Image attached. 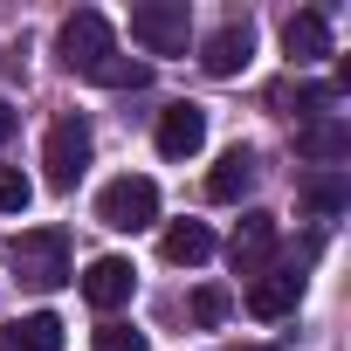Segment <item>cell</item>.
Returning <instances> with one entry per match:
<instances>
[{
	"label": "cell",
	"mask_w": 351,
	"mask_h": 351,
	"mask_svg": "<svg viewBox=\"0 0 351 351\" xmlns=\"http://www.w3.org/2000/svg\"><path fill=\"white\" fill-rule=\"evenodd\" d=\"M14 269H21V282L28 289H62L76 269H69V234L62 228H28V234H14Z\"/></svg>",
	"instance_id": "cell-3"
},
{
	"label": "cell",
	"mask_w": 351,
	"mask_h": 351,
	"mask_svg": "<svg viewBox=\"0 0 351 351\" xmlns=\"http://www.w3.org/2000/svg\"><path fill=\"white\" fill-rule=\"evenodd\" d=\"M158 248H165L172 269H200V262L214 255V228H207V221H172V228L158 234Z\"/></svg>",
	"instance_id": "cell-14"
},
{
	"label": "cell",
	"mask_w": 351,
	"mask_h": 351,
	"mask_svg": "<svg viewBox=\"0 0 351 351\" xmlns=\"http://www.w3.org/2000/svg\"><path fill=\"white\" fill-rule=\"evenodd\" d=\"M56 56H62L69 76H97V69L117 56V35H110V21H104L97 8H76V14L56 28Z\"/></svg>",
	"instance_id": "cell-1"
},
{
	"label": "cell",
	"mask_w": 351,
	"mask_h": 351,
	"mask_svg": "<svg viewBox=\"0 0 351 351\" xmlns=\"http://www.w3.org/2000/svg\"><path fill=\"white\" fill-rule=\"evenodd\" d=\"M255 180H262L255 152H248V145H234V152H221V158H214V172H207V200L234 207V200H248V193H255Z\"/></svg>",
	"instance_id": "cell-11"
},
{
	"label": "cell",
	"mask_w": 351,
	"mask_h": 351,
	"mask_svg": "<svg viewBox=\"0 0 351 351\" xmlns=\"http://www.w3.org/2000/svg\"><path fill=\"white\" fill-rule=\"evenodd\" d=\"M248 56H255V28H248V21H221V28L200 42V69H207V76H221V83H228V76H241V69H248Z\"/></svg>",
	"instance_id": "cell-6"
},
{
	"label": "cell",
	"mask_w": 351,
	"mask_h": 351,
	"mask_svg": "<svg viewBox=\"0 0 351 351\" xmlns=\"http://www.w3.org/2000/svg\"><path fill=\"white\" fill-rule=\"evenodd\" d=\"M241 351H276V344H241Z\"/></svg>",
	"instance_id": "cell-23"
},
{
	"label": "cell",
	"mask_w": 351,
	"mask_h": 351,
	"mask_svg": "<svg viewBox=\"0 0 351 351\" xmlns=\"http://www.w3.org/2000/svg\"><path fill=\"white\" fill-rule=\"evenodd\" d=\"M282 49H289V62H324V56H330V14H324V8L289 14V21H282Z\"/></svg>",
	"instance_id": "cell-13"
},
{
	"label": "cell",
	"mask_w": 351,
	"mask_h": 351,
	"mask_svg": "<svg viewBox=\"0 0 351 351\" xmlns=\"http://www.w3.org/2000/svg\"><path fill=\"white\" fill-rule=\"evenodd\" d=\"M303 207L310 214H344L351 207V180H344V165H324V172H310V180H303Z\"/></svg>",
	"instance_id": "cell-17"
},
{
	"label": "cell",
	"mask_w": 351,
	"mask_h": 351,
	"mask_svg": "<svg viewBox=\"0 0 351 351\" xmlns=\"http://www.w3.org/2000/svg\"><path fill=\"white\" fill-rule=\"evenodd\" d=\"M35 200V186H28V172L21 165H0V214H21Z\"/></svg>",
	"instance_id": "cell-20"
},
{
	"label": "cell",
	"mask_w": 351,
	"mask_h": 351,
	"mask_svg": "<svg viewBox=\"0 0 351 351\" xmlns=\"http://www.w3.org/2000/svg\"><path fill=\"white\" fill-rule=\"evenodd\" d=\"M228 310H234V296H228L221 282H200V289H193V324H200V330H221Z\"/></svg>",
	"instance_id": "cell-19"
},
{
	"label": "cell",
	"mask_w": 351,
	"mask_h": 351,
	"mask_svg": "<svg viewBox=\"0 0 351 351\" xmlns=\"http://www.w3.org/2000/svg\"><path fill=\"white\" fill-rule=\"evenodd\" d=\"M83 165H90V124L83 117H56L49 138H42V172H49V186L69 193L83 180Z\"/></svg>",
	"instance_id": "cell-5"
},
{
	"label": "cell",
	"mask_w": 351,
	"mask_h": 351,
	"mask_svg": "<svg viewBox=\"0 0 351 351\" xmlns=\"http://www.w3.org/2000/svg\"><path fill=\"white\" fill-rule=\"evenodd\" d=\"M97 351H152V344H145V330H131V324H104V330H97Z\"/></svg>",
	"instance_id": "cell-21"
},
{
	"label": "cell",
	"mask_w": 351,
	"mask_h": 351,
	"mask_svg": "<svg viewBox=\"0 0 351 351\" xmlns=\"http://www.w3.org/2000/svg\"><path fill=\"white\" fill-rule=\"evenodd\" d=\"M207 145V110L200 104H165L158 110V152L165 158H193Z\"/></svg>",
	"instance_id": "cell-10"
},
{
	"label": "cell",
	"mask_w": 351,
	"mask_h": 351,
	"mask_svg": "<svg viewBox=\"0 0 351 351\" xmlns=\"http://www.w3.org/2000/svg\"><path fill=\"white\" fill-rule=\"evenodd\" d=\"M303 303V269L289 262V269H262L255 282H248V310L262 317V324H276V317H289Z\"/></svg>",
	"instance_id": "cell-8"
},
{
	"label": "cell",
	"mask_w": 351,
	"mask_h": 351,
	"mask_svg": "<svg viewBox=\"0 0 351 351\" xmlns=\"http://www.w3.org/2000/svg\"><path fill=\"white\" fill-rule=\"evenodd\" d=\"M269 255H276V214L255 207V214H241V228L228 241V262H234V276H262Z\"/></svg>",
	"instance_id": "cell-7"
},
{
	"label": "cell",
	"mask_w": 351,
	"mask_h": 351,
	"mask_svg": "<svg viewBox=\"0 0 351 351\" xmlns=\"http://www.w3.org/2000/svg\"><path fill=\"white\" fill-rule=\"evenodd\" d=\"M269 104L310 124V117H330V110H337V90H330V83H276V90H269Z\"/></svg>",
	"instance_id": "cell-15"
},
{
	"label": "cell",
	"mask_w": 351,
	"mask_h": 351,
	"mask_svg": "<svg viewBox=\"0 0 351 351\" xmlns=\"http://www.w3.org/2000/svg\"><path fill=\"white\" fill-rule=\"evenodd\" d=\"M296 152H303L317 172H324V165H344V158H351V124H344L337 110H330V117H310V124L296 131Z\"/></svg>",
	"instance_id": "cell-12"
},
{
	"label": "cell",
	"mask_w": 351,
	"mask_h": 351,
	"mask_svg": "<svg viewBox=\"0 0 351 351\" xmlns=\"http://www.w3.org/2000/svg\"><path fill=\"white\" fill-rule=\"evenodd\" d=\"M131 42L145 56H186L193 8H186V0H138V8H131Z\"/></svg>",
	"instance_id": "cell-2"
},
{
	"label": "cell",
	"mask_w": 351,
	"mask_h": 351,
	"mask_svg": "<svg viewBox=\"0 0 351 351\" xmlns=\"http://www.w3.org/2000/svg\"><path fill=\"white\" fill-rule=\"evenodd\" d=\"M90 83H104V90H145V83H152V62H138V56H110Z\"/></svg>",
	"instance_id": "cell-18"
},
{
	"label": "cell",
	"mask_w": 351,
	"mask_h": 351,
	"mask_svg": "<svg viewBox=\"0 0 351 351\" xmlns=\"http://www.w3.org/2000/svg\"><path fill=\"white\" fill-rule=\"evenodd\" d=\"M0 351H62V317L35 310V317L8 324V330H0Z\"/></svg>",
	"instance_id": "cell-16"
},
{
	"label": "cell",
	"mask_w": 351,
	"mask_h": 351,
	"mask_svg": "<svg viewBox=\"0 0 351 351\" xmlns=\"http://www.w3.org/2000/svg\"><path fill=\"white\" fill-rule=\"evenodd\" d=\"M131 289H138V269L124 262V255H104V262H90L83 269V296H90V310H117V303H131Z\"/></svg>",
	"instance_id": "cell-9"
},
{
	"label": "cell",
	"mask_w": 351,
	"mask_h": 351,
	"mask_svg": "<svg viewBox=\"0 0 351 351\" xmlns=\"http://www.w3.org/2000/svg\"><path fill=\"white\" fill-rule=\"evenodd\" d=\"M97 221L117 228V234H145L158 221V186L145 180V172H124V180H110L97 193Z\"/></svg>",
	"instance_id": "cell-4"
},
{
	"label": "cell",
	"mask_w": 351,
	"mask_h": 351,
	"mask_svg": "<svg viewBox=\"0 0 351 351\" xmlns=\"http://www.w3.org/2000/svg\"><path fill=\"white\" fill-rule=\"evenodd\" d=\"M14 138V104H0V145Z\"/></svg>",
	"instance_id": "cell-22"
}]
</instances>
